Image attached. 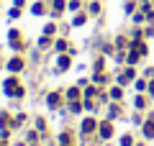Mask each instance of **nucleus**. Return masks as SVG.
Listing matches in <instances>:
<instances>
[{"instance_id":"nucleus-1","label":"nucleus","mask_w":154,"mask_h":146,"mask_svg":"<svg viewBox=\"0 0 154 146\" xmlns=\"http://www.w3.org/2000/svg\"><path fill=\"white\" fill-rule=\"evenodd\" d=\"M98 123H100V120L95 118L93 113H88V118L80 120V136H82V138H88V136H95V133H98Z\"/></svg>"},{"instance_id":"nucleus-2","label":"nucleus","mask_w":154,"mask_h":146,"mask_svg":"<svg viewBox=\"0 0 154 146\" xmlns=\"http://www.w3.org/2000/svg\"><path fill=\"white\" fill-rule=\"evenodd\" d=\"M113 133H116L113 120H110V118H100V123H98V133H95V136H98V141H103V144H105V141L113 138Z\"/></svg>"},{"instance_id":"nucleus-3","label":"nucleus","mask_w":154,"mask_h":146,"mask_svg":"<svg viewBox=\"0 0 154 146\" xmlns=\"http://www.w3.org/2000/svg\"><path fill=\"white\" fill-rule=\"evenodd\" d=\"M136 67H131V64H123V69L121 72H116V85H121V87H126V85H131L134 80H136Z\"/></svg>"},{"instance_id":"nucleus-4","label":"nucleus","mask_w":154,"mask_h":146,"mask_svg":"<svg viewBox=\"0 0 154 146\" xmlns=\"http://www.w3.org/2000/svg\"><path fill=\"white\" fill-rule=\"evenodd\" d=\"M62 100H64V92H62V90H51V92H46V97H44V103H46L49 110H59L62 108Z\"/></svg>"},{"instance_id":"nucleus-5","label":"nucleus","mask_w":154,"mask_h":146,"mask_svg":"<svg viewBox=\"0 0 154 146\" xmlns=\"http://www.w3.org/2000/svg\"><path fill=\"white\" fill-rule=\"evenodd\" d=\"M67 13V0H49V18L51 21H59Z\"/></svg>"},{"instance_id":"nucleus-6","label":"nucleus","mask_w":154,"mask_h":146,"mask_svg":"<svg viewBox=\"0 0 154 146\" xmlns=\"http://www.w3.org/2000/svg\"><path fill=\"white\" fill-rule=\"evenodd\" d=\"M5 69L11 72V75H21V72L26 69V59H23L21 54H16V56H11V59L5 62Z\"/></svg>"},{"instance_id":"nucleus-7","label":"nucleus","mask_w":154,"mask_h":146,"mask_svg":"<svg viewBox=\"0 0 154 146\" xmlns=\"http://www.w3.org/2000/svg\"><path fill=\"white\" fill-rule=\"evenodd\" d=\"M72 67V51H67V54H57V67L54 72L59 75V72H67Z\"/></svg>"},{"instance_id":"nucleus-8","label":"nucleus","mask_w":154,"mask_h":146,"mask_svg":"<svg viewBox=\"0 0 154 146\" xmlns=\"http://www.w3.org/2000/svg\"><path fill=\"white\" fill-rule=\"evenodd\" d=\"M141 133H144V138H146V141H154V113L144 118V123H141Z\"/></svg>"},{"instance_id":"nucleus-9","label":"nucleus","mask_w":154,"mask_h":146,"mask_svg":"<svg viewBox=\"0 0 154 146\" xmlns=\"http://www.w3.org/2000/svg\"><path fill=\"white\" fill-rule=\"evenodd\" d=\"M54 54H67V51H72V46H69V38L67 36H57L54 38Z\"/></svg>"},{"instance_id":"nucleus-10","label":"nucleus","mask_w":154,"mask_h":146,"mask_svg":"<svg viewBox=\"0 0 154 146\" xmlns=\"http://www.w3.org/2000/svg\"><path fill=\"white\" fill-rule=\"evenodd\" d=\"M69 100H82V87L77 85V82L64 90V103H69Z\"/></svg>"},{"instance_id":"nucleus-11","label":"nucleus","mask_w":154,"mask_h":146,"mask_svg":"<svg viewBox=\"0 0 154 146\" xmlns=\"http://www.w3.org/2000/svg\"><path fill=\"white\" fill-rule=\"evenodd\" d=\"M85 11H88L90 18H98L100 13H103V3H100V0H88V3H85Z\"/></svg>"},{"instance_id":"nucleus-12","label":"nucleus","mask_w":154,"mask_h":146,"mask_svg":"<svg viewBox=\"0 0 154 146\" xmlns=\"http://www.w3.org/2000/svg\"><path fill=\"white\" fill-rule=\"evenodd\" d=\"M121 103H113V100H110L108 103V108H105V118H110V120H118L121 118Z\"/></svg>"},{"instance_id":"nucleus-13","label":"nucleus","mask_w":154,"mask_h":146,"mask_svg":"<svg viewBox=\"0 0 154 146\" xmlns=\"http://www.w3.org/2000/svg\"><path fill=\"white\" fill-rule=\"evenodd\" d=\"M18 85H21V80H18L16 75H11V77H5V80H3V92H5V95L11 97V92L16 90Z\"/></svg>"},{"instance_id":"nucleus-14","label":"nucleus","mask_w":154,"mask_h":146,"mask_svg":"<svg viewBox=\"0 0 154 146\" xmlns=\"http://www.w3.org/2000/svg\"><path fill=\"white\" fill-rule=\"evenodd\" d=\"M23 141H26L28 146H38V141H41V133H38L36 128H26V133H23Z\"/></svg>"},{"instance_id":"nucleus-15","label":"nucleus","mask_w":154,"mask_h":146,"mask_svg":"<svg viewBox=\"0 0 154 146\" xmlns=\"http://www.w3.org/2000/svg\"><path fill=\"white\" fill-rule=\"evenodd\" d=\"M116 44V51H126L128 46H131V36H126V33H118V36L113 38Z\"/></svg>"},{"instance_id":"nucleus-16","label":"nucleus","mask_w":154,"mask_h":146,"mask_svg":"<svg viewBox=\"0 0 154 146\" xmlns=\"http://www.w3.org/2000/svg\"><path fill=\"white\" fill-rule=\"evenodd\" d=\"M146 105H149V95L146 92H136L134 95V110H146Z\"/></svg>"},{"instance_id":"nucleus-17","label":"nucleus","mask_w":154,"mask_h":146,"mask_svg":"<svg viewBox=\"0 0 154 146\" xmlns=\"http://www.w3.org/2000/svg\"><path fill=\"white\" fill-rule=\"evenodd\" d=\"M31 13L33 16H49V3L46 0H36L31 5Z\"/></svg>"},{"instance_id":"nucleus-18","label":"nucleus","mask_w":154,"mask_h":146,"mask_svg":"<svg viewBox=\"0 0 154 146\" xmlns=\"http://www.w3.org/2000/svg\"><path fill=\"white\" fill-rule=\"evenodd\" d=\"M33 128L41 133V138H49V131H46V118H44V115H36V118H33Z\"/></svg>"},{"instance_id":"nucleus-19","label":"nucleus","mask_w":154,"mask_h":146,"mask_svg":"<svg viewBox=\"0 0 154 146\" xmlns=\"http://www.w3.org/2000/svg\"><path fill=\"white\" fill-rule=\"evenodd\" d=\"M54 46V36H46V33H41V36L36 38V49H41V51H46V49Z\"/></svg>"},{"instance_id":"nucleus-20","label":"nucleus","mask_w":154,"mask_h":146,"mask_svg":"<svg viewBox=\"0 0 154 146\" xmlns=\"http://www.w3.org/2000/svg\"><path fill=\"white\" fill-rule=\"evenodd\" d=\"M90 80H93L98 87H105V85L110 82V75H108V72H93V75H90Z\"/></svg>"},{"instance_id":"nucleus-21","label":"nucleus","mask_w":154,"mask_h":146,"mask_svg":"<svg viewBox=\"0 0 154 146\" xmlns=\"http://www.w3.org/2000/svg\"><path fill=\"white\" fill-rule=\"evenodd\" d=\"M67 113H72V115H82V113H85L82 100H69V103H67Z\"/></svg>"},{"instance_id":"nucleus-22","label":"nucleus","mask_w":154,"mask_h":146,"mask_svg":"<svg viewBox=\"0 0 154 146\" xmlns=\"http://www.w3.org/2000/svg\"><path fill=\"white\" fill-rule=\"evenodd\" d=\"M141 59H144V56L139 54L136 49H126V64H131V67H136V64H139V62H141Z\"/></svg>"},{"instance_id":"nucleus-23","label":"nucleus","mask_w":154,"mask_h":146,"mask_svg":"<svg viewBox=\"0 0 154 146\" xmlns=\"http://www.w3.org/2000/svg\"><path fill=\"white\" fill-rule=\"evenodd\" d=\"M108 95H110V100H113V103H121V100H123V87H121V85H110Z\"/></svg>"},{"instance_id":"nucleus-24","label":"nucleus","mask_w":154,"mask_h":146,"mask_svg":"<svg viewBox=\"0 0 154 146\" xmlns=\"http://www.w3.org/2000/svg\"><path fill=\"white\" fill-rule=\"evenodd\" d=\"M88 11H80V13H75V18H72V26L75 28H80V26H85V23H88Z\"/></svg>"},{"instance_id":"nucleus-25","label":"nucleus","mask_w":154,"mask_h":146,"mask_svg":"<svg viewBox=\"0 0 154 146\" xmlns=\"http://www.w3.org/2000/svg\"><path fill=\"white\" fill-rule=\"evenodd\" d=\"M57 144H59V146H75V141H72V133H69V131H62V133L57 136Z\"/></svg>"},{"instance_id":"nucleus-26","label":"nucleus","mask_w":154,"mask_h":146,"mask_svg":"<svg viewBox=\"0 0 154 146\" xmlns=\"http://www.w3.org/2000/svg\"><path fill=\"white\" fill-rule=\"evenodd\" d=\"M139 11V0H123V13L126 16H134Z\"/></svg>"},{"instance_id":"nucleus-27","label":"nucleus","mask_w":154,"mask_h":146,"mask_svg":"<svg viewBox=\"0 0 154 146\" xmlns=\"http://www.w3.org/2000/svg\"><path fill=\"white\" fill-rule=\"evenodd\" d=\"M100 54H103V56H113V54H116V44L100 41Z\"/></svg>"},{"instance_id":"nucleus-28","label":"nucleus","mask_w":154,"mask_h":146,"mask_svg":"<svg viewBox=\"0 0 154 146\" xmlns=\"http://www.w3.org/2000/svg\"><path fill=\"white\" fill-rule=\"evenodd\" d=\"M28 120V115L26 113H18V115H13L11 118V128H23V123Z\"/></svg>"},{"instance_id":"nucleus-29","label":"nucleus","mask_w":154,"mask_h":146,"mask_svg":"<svg viewBox=\"0 0 154 146\" xmlns=\"http://www.w3.org/2000/svg\"><path fill=\"white\" fill-rule=\"evenodd\" d=\"M146 87H149V80H146L144 75L134 80V90H136V92H146Z\"/></svg>"},{"instance_id":"nucleus-30","label":"nucleus","mask_w":154,"mask_h":146,"mask_svg":"<svg viewBox=\"0 0 154 146\" xmlns=\"http://www.w3.org/2000/svg\"><path fill=\"white\" fill-rule=\"evenodd\" d=\"M82 8H85L82 0H67V11H69V13H80Z\"/></svg>"},{"instance_id":"nucleus-31","label":"nucleus","mask_w":154,"mask_h":146,"mask_svg":"<svg viewBox=\"0 0 154 146\" xmlns=\"http://www.w3.org/2000/svg\"><path fill=\"white\" fill-rule=\"evenodd\" d=\"M105 59H108V56H103V54L95 56V62H93V72H105Z\"/></svg>"},{"instance_id":"nucleus-32","label":"nucleus","mask_w":154,"mask_h":146,"mask_svg":"<svg viewBox=\"0 0 154 146\" xmlns=\"http://www.w3.org/2000/svg\"><path fill=\"white\" fill-rule=\"evenodd\" d=\"M11 118L13 115L8 110H0V128H11Z\"/></svg>"},{"instance_id":"nucleus-33","label":"nucleus","mask_w":154,"mask_h":146,"mask_svg":"<svg viewBox=\"0 0 154 146\" xmlns=\"http://www.w3.org/2000/svg\"><path fill=\"white\" fill-rule=\"evenodd\" d=\"M131 23H134V26H144V23H146V16H144L141 11H136V13L131 16Z\"/></svg>"},{"instance_id":"nucleus-34","label":"nucleus","mask_w":154,"mask_h":146,"mask_svg":"<svg viewBox=\"0 0 154 146\" xmlns=\"http://www.w3.org/2000/svg\"><path fill=\"white\" fill-rule=\"evenodd\" d=\"M134 144H136V138H134L131 133H123L121 138H118V146H134Z\"/></svg>"},{"instance_id":"nucleus-35","label":"nucleus","mask_w":154,"mask_h":146,"mask_svg":"<svg viewBox=\"0 0 154 146\" xmlns=\"http://www.w3.org/2000/svg\"><path fill=\"white\" fill-rule=\"evenodd\" d=\"M11 49L16 51V54H23V51L28 49V44H26V41H13V44H11Z\"/></svg>"},{"instance_id":"nucleus-36","label":"nucleus","mask_w":154,"mask_h":146,"mask_svg":"<svg viewBox=\"0 0 154 146\" xmlns=\"http://www.w3.org/2000/svg\"><path fill=\"white\" fill-rule=\"evenodd\" d=\"M11 97H16V100H23V97H26V87H23V85H18L16 90L11 92Z\"/></svg>"},{"instance_id":"nucleus-37","label":"nucleus","mask_w":154,"mask_h":146,"mask_svg":"<svg viewBox=\"0 0 154 146\" xmlns=\"http://www.w3.org/2000/svg\"><path fill=\"white\" fill-rule=\"evenodd\" d=\"M13 41H21V31L18 28H11L8 31V44H13Z\"/></svg>"},{"instance_id":"nucleus-38","label":"nucleus","mask_w":154,"mask_h":146,"mask_svg":"<svg viewBox=\"0 0 154 146\" xmlns=\"http://www.w3.org/2000/svg\"><path fill=\"white\" fill-rule=\"evenodd\" d=\"M44 33H46V36H54V33H57V23H54V21H49V23L44 26Z\"/></svg>"},{"instance_id":"nucleus-39","label":"nucleus","mask_w":154,"mask_h":146,"mask_svg":"<svg viewBox=\"0 0 154 146\" xmlns=\"http://www.w3.org/2000/svg\"><path fill=\"white\" fill-rule=\"evenodd\" d=\"M8 18H11V21H18V18H21V8H16V5H13L11 11H8Z\"/></svg>"},{"instance_id":"nucleus-40","label":"nucleus","mask_w":154,"mask_h":146,"mask_svg":"<svg viewBox=\"0 0 154 146\" xmlns=\"http://www.w3.org/2000/svg\"><path fill=\"white\" fill-rule=\"evenodd\" d=\"M131 123H134V126H141V123H144V115H141V110H136V113L131 115Z\"/></svg>"},{"instance_id":"nucleus-41","label":"nucleus","mask_w":154,"mask_h":146,"mask_svg":"<svg viewBox=\"0 0 154 146\" xmlns=\"http://www.w3.org/2000/svg\"><path fill=\"white\" fill-rule=\"evenodd\" d=\"M144 38H154V23H146L144 26Z\"/></svg>"},{"instance_id":"nucleus-42","label":"nucleus","mask_w":154,"mask_h":146,"mask_svg":"<svg viewBox=\"0 0 154 146\" xmlns=\"http://www.w3.org/2000/svg\"><path fill=\"white\" fill-rule=\"evenodd\" d=\"M113 59H116V64H126V51H116Z\"/></svg>"},{"instance_id":"nucleus-43","label":"nucleus","mask_w":154,"mask_h":146,"mask_svg":"<svg viewBox=\"0 0 154 146\" xmlns=\"http://www.w3.org/2000/svg\"><path fill=\"white\" fill-rule=\"evenodd\" d=\"M0 138L8 144V141H11V128H0Z\"/></svg>"},{"instance_id":"nucleus-44","label":"nucleus","mask_w":154,"mask_h":146,"mask_svg":"<svg viewBox=\"0 0 154 146\" xmlns=\"http://www.w3.org/2000/svg\"><path fill=\"white\" fill-rule=\"evenodd\" d=\"M146 95H149V100H154V80H149V87H146Z\"/></svg>"},{"instance_id":"nucleus-45","label":"nucleus","mask_w":154,"mask_h":146,"mask_svg":"<svg viewBox=\"0 0 154 146\" xmlns=\"http://www.w3.org/2000/svg\"><path fill=\"white\" fill-rule=\"evenodd\" d=\"M90 82H93V80H88V77H80V80H77V85H80V87H88Z\"/></svg>"},{"instance_id":"nucleus-46","label":"nucleus","mask_w":154,"mask_h":146,"mask_svg":"<svg viewBox=\"0 0 154 146\" xmlns=\"http://www.w3.org/2000/svg\"><path fill=\"white\" fill-rule=\"evenodd\" d=\"M13 5H16V8H23V5H26V0H13Z\"/></svg>"},{"instance_id":"nucleus-47","label":"nucleus","mask_w":154,"mask_h":146,"mask_svg":"<svg viewBox=\"0 0 154 146\" xmlns=\"http://www.w3.org/2000/svg\"><path fill=\"white\" fill-rule=\"evenodd\" d=\"M0 146H8V144H5V141H3V138H0Z\"/></svg>"},{"instance_id":"nucleus-48","label":"nucleus","mask_w":154,"mask_h":146,"mask_svg":"<svg viewBox=\"0 0 154 146\" xmlns=\"http://www.w3.org/2000/svg\"><path fill=\"white\" fill-rule=\"evenodd\" d=\"M152 80H154V67H152Z\"/></svg>"},{"instance_id":"nucleus-49","label":"nucleus","mask_w":154,"mask_h":146,"mask_svg":"<svg viewBox=\"0 0 154 146\" xmlns=\"http://www.w3.org/2000/svg\"><path fill=\"white\" fill-rule=\"evenodd\" d=\"M0 54H3V49H0Z\"/></svg>"},{"instance_id":"nucleus-50","label":"nucleus","mask_w":154,"mask_h":146,"mask_svg":"<svg viewBox=\"0 0 154 146\" xmlns=\"http://www.w3.org/2000/svg\"><path fill=\"white\" fill-rule=\"evenodd\" d=\"M46 3H49V0H46Z\"/></svg>"}]
</instances>
